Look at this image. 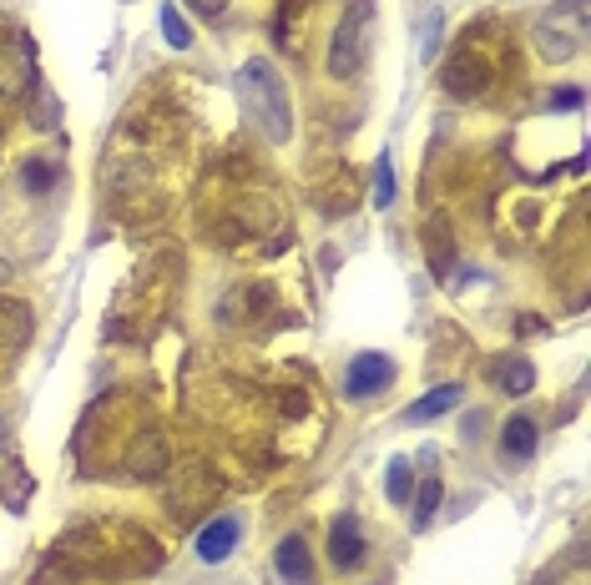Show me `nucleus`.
<instances>
[{
    "instance_id": "nucleus-20",
    "label": "nucleus",
    "mask_w": 591,
    "mask_h": 585,
    "mask_svg": "<svg viewBox=\"0 0 591 585\" xmlns=\"http://www.w3.org/2000/svg\"><path fill=\"white\" fill-rule=\"evenodd\" d=\"M192 11H202V15H223V5L227 0H188Z\"/></svg>"
},
{
    "instance_id": "nucleus-13",
    "label": "nucleus",
    "mask_w": 591,
    "mask_h": 585,
    "mask_svg": "<svg viewBox=\"0 0 591 585\" xmlns=\"http://www.w3.org/2000/svg\"><path fill=\"white\" fill-rule=\"evenodd\" d=\"M495 384H501L505 394H531V384H536V369H531L526 359H505L501 374H495Z\"/></svg>"
},
{
    "instance_id": "nucleus-7",
    "label": "nucleus",
    "mask_w": 591,
    "mask_h": 585,
    "mask_svg": "<svg viewBox=\"0 0 591 585\" xmlns=\"http://www.w3.org/2000/svg\"><path fill=\"white\" fill-rule=\"evenodd\" d=\"M365 530H359V520L354 515H339L334 520V530H328V561L339 565V571H349V565L365 561Z\"/></svg>"
},
{
    "instance_id": "nucleus-15",
    "label": "nucleus",
    "mask_w": 591,
    "mask_h": 585,
    "mask_svg": "<svg viewBox=\"0 0 591 585\" xmlns=\"http://www.w3.org/2000/svg\"><path fill=\"white\" fill-rule=\"evenodd\" d=\"M163 36H167V46H172V50H188L192 46V25L182 21V11H177L172 0L163 5Z\"/></svg>"
},
{
    "instance_id": "nucleus-10",
    "label": "nucleus",
    "mask_w": 591,
    "mask_h": 585,
    "mask_svg": "<svg viewBox=\"0 0 591 585\" xmlns=\"http://www.w3.org/2000/svg\"><path fill=\"white\" fill-rule=\"evenodd\" d=\"M126 470L137 474V480H152V474L167 470V445L163 435H142L137 445H132V460H126Z\"/></svg>"
},
{
    "instance_id": "nucleus-21",
    "label": "nucleus",
    "mask_w": 591,
    "mask_h": 585,
    "mask_svg": "<svg viewBox=\"0 0 591 585\" xmlns=\"http://www.w3.org/2000/svg\"><path fill=\"white\" fill-rule=\"evenodd\" d=\"M0 449H5V414H0Z\"/></svg>"
},
{
    "instance_id": "nucleus-9",
    "label": "nucleus",
    "mask_w": 591,
    "mask_h": 585,
    "mask_svg": "<svg viewBox=\"0 0 591 585\" xmlns=\"http://www.w3.org/2000/svg\"><path fill=\"white\" fill-rule=\"evenodd\" d=\"M460 398H466V389H460V384H441V389H430L425 398H415V404L404 409V424H430V419H435V414L455 409Z\"/></svg>"
},
{
    "instance_id": "nucleus-17",
    "label": "nucleus",
    "mask_w": 591,
    "mask_h": 585,
    "mask_svg": "<svg viewBox=\"0 0 591 585\" xmlns=\"http://www.w3.org/2000/svg\"><path fill=\"white\" fill-rule=\"evenodd\" d=\"M25 188H36V192L56 188V167H51V162H31V167H25Z\"/></svg>"
},
{
    "instance_id": "nucleus-12",
    "label": "nucleus",
    "mask_w": 591,
    "mask_h": 585,
    "mask_svg": "<svg viewBox=\"0 0 591 585\" xmlns=\"http://www.w3.org/2000/svg\"><path fill=\"white\" fill-rule=\"evenodd\" d=\"M384 490H390L394 505H410V495H415V464L404 460V454H394L390 470H384Z\"/></svg>"
},
{
    "instance_id": "nucleus-6",
    "label": "nucleus",
    "mask_w": 591,
    "mask_h": 585,
    "mask_svg": "<svg viewBox=\"0 0 591 585\" xmlns=\"http://www.w3.org/2000/svg\"><path fill=\"white\" fill-rule=\"evenodd\" d=\"M238 540H243V520H233V515H218V520H208L198 530L192 550H198V561L218 565V561H227V555L238 550Z\"/></svg>"
},
{
    "instance_id": "nucleus-5",
    "label": "nucleus",
    "mask_w": 591,
    "mask_h": 585,
    "mask_svg": "<svg viewBox=\"0 0 591 585\" xmlns=\"http://www.w3.org/2000/svg\"><path fill=\"white\" fill-rule=\"evenodd\" d=\"M441 81H445V91H450V97H476V91H486V61L476 56V41H470V46H460L450 61H445Z\"/></svg>"
},
{
    "instance_id": "nucleus-16",
    "label": "nucleus",
    "mask_w": 591,
    "mask_h": 585,
    "mask_svg": "<svg viewBox=\"0 0 591 585\" xmlns=\"http://www.w3.org/2000/svg\"><path fill=\"white\" fill-rule=\"evenodd\" d=\"M375 202H379V207H390V202H394V172H390V157H379V167H375Z\"/></svg>"
},
{
    "instance_id": "nucleus-19",
    "label": "nucleus",
    "mask_w": 591,
    "mask_h": 585,
    "mask_svg": "<svg viewBox=\"0 0 591 585\" xmlns=\"http://www.w3.org/2000/svg\"><path fill=\"white\" fill-rule=\"evenodd\" d=\"M581 101H587V97H581V87H561V91L551 97V106H556V112H577Z\"/></svg>"
},
{
    "instance_id": "nucleus-11",
    "label": "nucleus",
    "mask_w": 591,
    "mask_h": 585,
    "mask_svg": "<svg viewBox=\"0 0 591 585\" xmlns=\"http://www.w3.org/2000/svg\"><path fill=\"white\" fill-rule=\"evenodd\" d=\"M501 445L511 460H531V454H536V424H531L526 414H511L501 429Z\"/></svg>"
},
{
    "instance_id": "nucleus-8",
    "label": "nucleus",
    "mask_w": 591,
    "mask_h": 585,
    "mask_svg": "<svg viewBox=\"0 0 591 585\" xmlns=\"http://www.w3.org/2000/svg\"><path fill=\"white\" fill-rule=\"evenodd\" d=\"M274 565H278V575H283L289 585H303L309 575H314L309 540H303V536H283V540H278V550H274Z\"/></svg>"
},
{
    "instance_id": "nucleus-18",
    "label": "nucleus",
    "mask_w": 591,
    "mask_h": 585,
    "mask_svg": "<svg viewBox=\"0 0 591 585\" xmlns=\"http://www.w3.org/2000/svg\"><path fill=\"white\" fill-rule=\"evenodd\" d=\"M25 495H31V485H25L21 474H11V480H5V505H11V510H21Z\"/></svg>"
},
{
    "instance_id": "nucleus-4",
    "label": "nucleus",
    "mask_w": 591,
    "mask_h": 585,
    "mask_svg": "<svg viewBox=\"0 0 591 585\" xmlns=\"http://www.w3.org/2000/svg\"><path fill=\"white\" fill-rule=\"evenodd\" d=\"M390 384H394V359H384V353H359V359L349 363L344 394L349 398H375V394H384Z\"/></svg>"
},
{
    "instance_id": "nucleus-14",
    "label": "nucleus",
    "mask_w": 591,
    "mask_h": 585,
    "mask_svg": "<svg viewBox=\"0 0 591 585\" xmlns=\"http://www.w3.org/2000/svg\"><path fill=\"white\" fill-rule=\"evenodd\" d=\"M441 495H445L441 480H425V485L410 495V499H415V530H425V525L435 520V510H441Z\"/></svg>"
},
{
    "instance_id": "nucleus-2",
    "label": "nucleus",
    "mask_w": 591,
    "mask_h": 585,
    "mask_svg": "<svg viewBox=\"0 0 591 585\" xmlns=\"http://www.w3.org/2000/svg\"><path fill=\"white\" fill-rule=\"evenodd\" d=\"M587 46V0H561L536 21V50L551 61H571Z\"/></svg>"
},
{
    "instance_id": "nucleus-1",
    "label": "nucleus",
    "mask_w": 591,
    "mask_h": 585,
    "mask_svg": "<svg viewBox=\"0 0 591 585\" xmlns=\"http://www.w3.org/2000/svg\"><path fill=\"white\" fill-rule=\"evenodd\" d=\"M233 91H238V106L268 142H289L293 137V97H289V81L274 71V61L253 56V61L238 66L233 76Z\"/></svg>"
},
{
    "instance_id": "nucleus-3",
    "label": "nucleus",
    "mask_w": 591,
    "mask_h": 585,
    "mask_svg": "<svg viewBox=\"0 0 591 585\" xmlns=\"http://www.w3.org/2000/svg\"><path fill=\"white\" fill-rule=\"evenodd\" d=\"M365 46H369V11L359 5L354 11L349 5V15L339 21V31H334V46H328V76H354L359 66H365Z\"/></svg>"
}]
</instances>
